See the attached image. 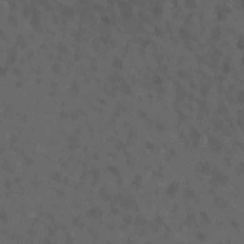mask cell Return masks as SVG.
<instances>
[{
  "label": "cell",
  "instance_id": "obj_1",
  "mask_svg": "<svg viewBox=\"0 0 244 244\" xmlns=\"http://www.w3.org/2000/svg\"><path fill=\"white\" fill-rule=\"evenodd\" d=\"M214 14L219 21H223V19H227V15L231 14V8L227 6V4H217V6L214 8Z\"/></svg>",
  "mask_w": 244,
  "mask_h": 244
},
{
  "label": "cell",
  "instance_id": "obj_2",
  "mask_svg": "<svg viewBox=\"0 0 244 244\" xmlns=\"http://www.w3.org/2000/svg\"><path fill=\"white\" fill-rule=\"evenodd\" d=\"M212 179H214V183H215V185H225L229 177H227L223 172H214V174H212Z\"/></svg>",
  "mask_w": 244,
  "mask_h": 244
},
{
  "label": "cell",
  "instance_id": "obj_3",
  "mask_svg": "<svg viewBox=\"0 0 244 244\" xmlns=\"http://www.w3.org/2000/svg\"><path fill=\"white\" fill-rule=\"evenodd\" d=\"M177 191H179V181H172L166 187V194H168V197H176Z\"/></svg>",
  "mask_w": 244,
  "mask_h": 244
},
{
  "label": "cell",
  "instance_id": "obj_4",
  "mask_svg": "<svg viewBox=\"0 0 244 244\" xmlns=\"http://www.w3.org/2000/svg\"><path fill=\"white\" fill-rule=\"evenodd\" d=\"M208 145H210V149H214V151H219V149H221V143H219L217 137H210Z\"/></svg>",
  "mask_w": 244,
  "mask_h": 244
},
{
  "label": "cell",
  "instance_id": "obj_5",
  "mask_svg": "<svg viewBox=\"0 0 244 244\" xmlns=\"http://www.w3.org/2000/svg\"><path fill=\"white\" fill-rule=\"evenodd\" d=\"M88 217L99 219V217H101V210H99V208H90V210H88Z\"/></svg>",
  "mask_w": 244,
  "mask_h": 244
},
{
  "label": "cell",
  "instance_id": "obj_6",
  "mask_svg": "<svg viewBox=\"0 0 244 244\" xmlns=\"http://www.w3.org/2000/svg\"><path fill=\"white\" fill-rule=\"evenodd\" d=\"M197 172L206 174V172H208V164H206V162H198V164H197Z\"/></svg>",
  "mask_w": 244,
  "mask_h": 244
},
{
  "label": "cell",
  "instance_id": "obj_7",
  "mask_svg": "<svg viewBox=\"0 0 244 244\" xmlns=\"http://www.w3.org/2000/svg\"><path fill=\"white\" fill-rule=\"evenodd\" d=\"M191 137H193V143H198V141H200V137H202V133L197 132V130H193V132H191Z\"/></svg>",
  "mask_w": 244,
  "mask_h": 244
},
{
  "label": "cell",
  "instance_id": "obj_8",
  "mask_svg": "<svg viewBox=\"0 0 244 244\" xmlns=\"http://www.w3.org/2000/svg\"><path fill=\"white\" fill-rule=\"evenodd\" d=\"M118 8H120V11H124V14H126V17L130 15V8H128V4H126V2H120Z\"/></svg>",
  "mask_w": 244,
  "mask_h": 244
},
{
  "label": "cell",
  "instance_id": "obj_9",
  "mask_svg": "<svg viewBox=\"0 0 244 244\" xmlns=\"http://www.w3.org/2000/svg\"><path fill=\"white\" fill-rule=\"evenodd\" d=\"M113 67H115V69H122V67H124V63L120 61V57H115V59H113Z\"/></svg>",
  "mask_w": 244,
  "mask_h": 244
},
{
  "label": "cell",
  "instance_id": "obj_10",
  "mask_svg": "<svg viewBox=\"0 0 244 244\" xmlns=\"http://www.w3.org/2000/svg\"><path fill=\"white\" fill-rule=\"evenodd\" d=\"M210 36H212V40H219V36H221V29H214Z\"/></svg>",
  "mask_w": 244,
  "mask_h": 244
},
{
  "label": "cell",
  "instance_id": "obj_11",
  "mask_svg": "<svg viewBox=\"0 0 244 244\" xmlns=\"http://www.w3.org/2000/svg\"><path fill=\"white\" fill-rule=\"evenodd\" d=\"M183 4H185L187 8H194L197 6V0H183Z\"/></svg>",
  "mask_w": 244,
  "mask_h": 244
},
{
  "label": "cell",
  "instance_id": "obj_12",
  "mask_svg": "<svg viewBox=\"0 0 244 244\" xmlns=\"http://www.w3.org/2000/svg\"><path fill=\"white\" fill-rule=\"evenodd\" d=\"M237 48L238 50H244V36H240V38L237 40Z\"/></svg>",
  "mask_w": 244,
  "mask_h": 244
},
{
  "label": "cell",
  "instance_id": "obj_13",
  "mask_svg": "<svg viewBox=\"0 0 244 244\" xmlns=\"http://www.w3.org/2000/svg\"><path fill=\"white\" fill-rule=\"evenodd\" d=\"M229 71H231V63L225 59V63H223V72H229Z\"/></svg>",
  "mask_w": 244,
  "mask_h": 244
},
{
  "label": "cell",
  "instance_id": "obj_14",
  "mask_svg": "<svg viewBox=\"0 0 244 244\" xmlns=\"http://www.w3.org/2000/svg\"><path fill=\"white\" fill-rule=\"evenodd\" d=\"M61 11H63V14L67 15V17H71V15H72V10H71V8H63Z\"/></svg>",
  "mask_w": 244,
  "mask_h": 244
},
{
  "label": "cell",
  "instance_id": "obj_15",
  "mask_svg": "<svg viewBox=\"0 0 244 244\" xmlns=\"http://www.w3.org/2000/svg\"><path fill=\"white\" fill-rule=\"evenodd\" d=\"M237 172H238V174H242V172H244V162H238V166H237Z\"/></svg>",
  "mask_w": 244,
  "mask_h": 244
},
{
  "label": "cell",
  "instance_id": "obj_16",
  "mask_svg": "<svg viewBox=\"0 0 244 244\" xmlns=\"http://www.w3.org/2000/svg\"><path fill=\"white\" fill-rule=\"evenodd\" d=\"M160 11H162V6H160V4H156V6H154V14L160 15Z\"/></svg>",
  "mask_w": 244,
  "mask_h": 244
},
{
  "label": "cell",
  "instance_id": "obj_17",
  "mask_svg": "<svg viewBox=\"0 0 244 244\" xmlns=\"http://www.w3.org/2000/svg\"><path fill=\"white\" fill-rule=\"evenodd\" d=\"M202 221H204V223H210V217H208L204 212H202Z\"/></svg>",
  "mask_w": 244,
  "mask_h": 244
},
{
  "label": "cell",
  "instance_id": "obj_18",
  "mask_svg": "<svg viewBox=\"0 0 244 244\" xmlns=\"http://www.w3.org/2000/svg\"><path fill=\"white\" fill-rule=\"evenodd\" d=\"M179 36H181V38H187V31H185V29H181V32H179Z\"/></svg>",
  "mask_w": 244,
  "mask_h": 244
},
{
  "label": "cell",
  "instance_id": "obj_19",
  "mask_svg": "<svg viewBox=\"0 0 244 244\" xmlns=\"http://www.w3.org/2000/svg\"><path fill=\"white\" fill-rule=\"evenodd\" d=\"M237 99H238V101H244V92L238 93V95H237Z\"/></svg>",
  "mask_w": 244,
  "mask_h": 244
},
{
  "label": "cell",
  "instance_id": "obj_20",
  "mask_svg": "<svg viewBox=\"0 0 244 244\" xmlns=\"http://www.w3.org/2000/svg\"><path fill=\"white\" fill-rule=\"evenodd\" d=\"M101 19H103V23H111V17H107V15H103Z\"/></svg>",
  "mask_w": 244,
  "mask_h": 244
},
{
  "label": "cell",
  "instance_id": "obj_21",
  "mask_svg": "<svg viewBox=\"0 0 244 244\" xmlns=\"http://www.w3.org/2000/svg\"><path fill=\"white\" fill-rule=\"evenodd\" d=\"M238 4H240V6H244V0H240V2H238Z\"/></svg>",
  "mask_w": 244,
  "mask_h": 244
},
{
  "label": "cell",
  "instance_id": "obj_22",
  "mask_svg": "<svg viewBox=\"0 0 244 244\" xmlns=\"http://www.w3.org/2000/svg\"><path fill=\"white\" fill-rule=\"evenodd\" d=\"M242 65H244V55H242Z\"/></svg>",
  "mask_w": 244,
  "mask_h": 244
}]
</instances>
